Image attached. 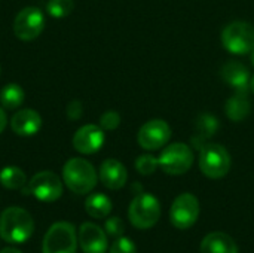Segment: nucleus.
Segmentation results:
<instances>
[{"instance_id": "nucleus-15", "label": "nucleus", "mask_w": 254, "mask_h": 253, "mask_svg": "<svg viewBox=\"0 0 254 253\" xmlns=\"http://www.w3.org/2000/svg\"><path fill=\"white\" fill-rule=\"evenodd\" d=\"M127 179H128V171L121 161L113 158L103 161L100 167V180L106 188L113 191L121 189L125 186Z\"/></svg>"}, {"instance_id": "nucleus-12", "label": "nucleus", "mask_w": 254, "mask_h": 253, "mask_svg": "<svg viewBox=\"0 0 254 253\" xmlns=\"http://www.w3.org/2000/svg\"><path fill=\"white\" fill-rule=\"evenodd\" d=\"M106 136L100 125L86 124L80 127L73 136V148L83 155H91L98 152L104 145Z\"/></svg>"}, {"instance_id": "nucleus-28", "label": "nucleus", "mask_w": 254, "mask_h": 253, "mask_svg": "<svg viewBox=\"0 0 254 253\" xmlns=\"http://www.w3.org/2000/svg\"><path fill=\"white\" fill-rule=\"evenodd\" d=\"M83 113V109H82V103L77 101V100H73L68 106H67V116L71 119V121H77Z\"/></svg>"}, {"instance_id": "nucleus-11", "label": "nucleus", "mask_w": 254, "mask_h": 253, "mask_svg": "<svg viewBox=\"0 0 254 253\" xmlns=\"http://www.w3.org/2000/svg\"><path fill=\"white\" fill-rule=\"evenodd\" d=\"M28 191L43 203H54L63 195V182L52 171H40L34 174L28 183Z\"/></svg>"}, {"instance_id": "nucleus-24", "label": "nucleus", "mask_w": 254, "mask_h": 253, "mask_svg": "<svg viewBox=\"0 0 254 253\" xmlns=\"http://www.w3.org/2000/svg\"><path fill=\"white\" fill-rule=\"evenodd\" d=\"M134 166H135V170H137L140 174H143V176H150V174H153V173L158 170V167H159V160H158L155 155L143 154V155H140V157L135 160Z\"/></svg>"}, {"instance_id": "nucleus-16", "label": "nucleus", "mask_w": 254, "mask_h": 253, "mask_svg": "<svg viewBox=\"0 0 254 253\" xmlns=\"http://www.w3.org/2000/svg\"><path fill=\"white\" fill-rule=\"evenodd\" d=\"M40 127H42V118L33 109L18 110L10 119V128L18 136H24V137L34 136L36 133H39Z\"/></svg>"}, {"instance_id": "nucleus-7", "label": "nucleus", "mask_w": 254, "mask_h": 253, "mask_svg": "<svg viewBox=\"0 0 254 253\" xmlns=\"http://www.w3.org/2000/svg\"><path fill=\"white\" fill-rule=\"evenodd\" d=\"M159 167L164 173L171 176H180L190 170L193 164V151L186 143L167 145L159 155Z\"/></svg>"}, {"instance_id": "nucleus-27", "label": "nucleus", "mask_w": 254, "mask_h": 253, "mask_svg": "<svg viewBox=\"0 0 254 253\" xmlns=\"http://www.w3.org/2000/svg\"><path fill=\"white\" fill-rule=\"evenodd\" d=\"M109 253H137V248L134 242L128 237H118L112 245Z\"/></svg>"}, {"instance_id": "nucleus-19", "label": "nucleus", "mask_w": 254, "mask_h": 253, "mask_svg": "<svg viewBox=\"0 0 254 253\" xmlns=\"http://www.w3.org/2000/svg\"><path fill=\"white\" fill-rule=\"evenodd\" d=\"M219 127H220V124L216 119V116H213L210 113L199 115L196 119V124H195V136L192 137V146L196 149H201L207 143V140L216 134Z\"/></svg>"}, {"instance_id": "nucleus-2", "label": "nucleus", "mask_w": 254, "mask_h": 253, "mask_svg": "<svg viewBox=\"0 0 254 253\" xmlns=\"http://www.w3.org/2000/svg\"><path fill=\"white\" fill-rule=\"evenodd\" d=\"M63 180L71 192L85 195L95 188L98 177L89 161L83 158H71L63 169Z\"/></svg>"}, {"instance_id": "nucleus-22", "label": "nucleus", "mask_w": 254, "mask_h": 253, "mask_svg": "<svg viewBox=\"0 0 254 253\" xmlns=\"http://www.w3.org/2000/svg\"><path fill=\"white\" fill-rule=\"evenodd\" d=\"M24 101V89L18 84H7L0 91V103L4 109H18Z\"/></svg>"}, {"instance_id": "nucleus-8", "label": "nucleus", "mask_w": 254, "mask_h": 253, "mask_svg": "<svg viewBox=\"0 0 254 253\" xmlns=\"http://www.w3.org/2000/svg\"><path fill=\"white\" fill-rule=\"evenodd\" d=\"M199 218V201L190 192L180 194L171 204L170 219L179 230H189Z\"/></svg>"}, {"instance_id": "nucleus-23", "label": "nucleus", "mask_w": 254, "mask_h": 253, "mask_svg": "<svg viewBox=\"0 0 254 253\" xmlns=\"http://www.w3.org/2000/svg\"><path fill=\"white\" fill-rule=\"evenodd\" d=\"M73 0H49L46 4V12L54 18H64L73 12Z\"/></svg>"}, {"instance_id": "nucleus-1", "label": "nucleus", "mask_w": 254, "mask_h": 253, "mask_svg": "<svg viewBox=\"0 0 254 253\" xmlns=\"http://www.w3.org/2000/svg\"><path fill=\"white\" fill-rule=\"evenodd\" d=\"M34 233L31 215L21 207H7L0 215V237L6 243H25Z\"/></svg>"}, {"instance_id": "nucleus-25", "label": "nucleus", "mask_w": 254, "mask_h": 253, "mask_svg": "<svg viewBox=\"0 0 254 253\" xmlns=\"http://www.w3.org/2000/svg\"><path fill=\"white\" fill-rule=\"evenodd\" d=\"M121 125V115L115 110H107L100 118V127L104 131H113Z\"/></svg>"}, {"instance_id": "nucleus-10", "label": "nucleus", "mask_w": 254, "mask_h": 253, "mask_svg": "<svg viewBox=\"0 0 254 253\" xmlns=\"http://www.w3.org/2000/svg\"><path fill=\"white\" fill-rule=\"evenodd\" d=\"M171 139V127L164 119H150L141 125L137 134L138 145L146 151H158L168 145Z\"/></svg>"}, {"instance_id": "nucleus-17", "label": "nucleus", "mask_w": 254, "mask_h": 253, "mask_svg": "<svg viewBox=\"0 0 254 253\" xmlns=\"http://www.w3.org/2000/svg\"><path fill=\"white\" fill-rule=\"evenodd\" d=\"M201 253H238V246L226 233L214 231L202 239Z\"/></svg>"}, {"instance_id": "nucleus-32", "label": "nucleus", "mask_w": 254, "mask_h": 253, "mask_svg": "<svg viewBox=\"0 0 254 253\" xmlns=\"http://www.w3.org/2000/svg\"><path fill=\"white\" fill-rule=\"evenodd\" d=\"M252 64H253V66H254V51H253V52H252Z\"/></svg>"}, {"instance_id": "nucleus-20", "label": "nucleus", "mask_w": 254, "mask_h": 253, "mask_svg": "<svg viewBox=\"0 0 254 253\" xmlns=\"http://www.w3.org/2000/svg\"><path fill=\"white\" fill-rule=\"evenodd\" d=\"M112 207H113V204H112L110 198L104 194H100V192L89 195L85 201V210L94 219L107 218L112 212Z\"/></svg>"}, {"instance_id": "nucleus-3", "label": "nucleus", "mask_w": 254, "mask_h": 253, "mask_svg": "<svg viewBox=\"0 0 254 253\" xmlns=\"http://www.w3.org/2000/svg\"><path fill=\"white\" fill-rule=\"evenodd\" d=\"M231 155L219 143H205L199 149V170L208 179H222L231 170Z\"/></svg>"}, {"instance_id": "nucleus-21", "label": "nucleus", "mask_w": 254, "mask_h": 253, "mask_svg": "<svg viewBox=\"0 0 254 253\" xmlns=\"http://www.w3.org/2000/svg\"><path fill=\"white\" fill-rule=\"evenodd\" d=\"M0 183L6 189H22L27 183L25 173L15 166H7L0 171Z\"/></svg>"}, {"instance_id": "nucleus-9", "label": "nucleus", "mask_w": 254, "mask_h": 253, "mask_svg": "<svg viewBox=\"0 0 254 253\" xmlns=\"http://www.w3.org/2000/svg\"><path fill=\"white\" fill-rule=\"evenodd\" d=\"M45 28V15L39 7L28 6L18 12L13 21V33L19 40H34Z\"/></svg>"}, {"instance_id": "nucleus-13", "label": "nucleus", "mask_w": 254, "mask_h": 253, "mask_svg": "<svg viewBox=\"0 0 254 253\" xmlns=\"http://www.w3.org/2000/svg\"><path fill=\"white\" fill-rule=\"evenodd\" d=\"M77 242L83 253H106L109 248L106 233L92 222H85L80 225Z\"/></svg>"}, {"instance_id": "nucleus-4", "label": "nucleus", "mask_w": 254, "mask_h": 253, "mask_svg": "<svg viewBox=\"0 0 254 253\" xmlns=\"http://www.w3.org/2000/svg\"><path fill=\"white\" fill-rule=\"evenodd\" d=\"M128 218L131 225L138 230H149L155 227L161 218V204L158 198L147 192L137 194L129 204Z\"/></svg>"}, {"instance_id": "nucleus-18", "label": "nucleus", "mask_w": 254, "mask_h": 253, "mask_svg": "<svg viewBox=\"0 0 254 253\" xmlns=\"http://www.w3.org/2000/svg\"><path fill=\"white\" fill-rule=\"evenodd\" d=\"M252 110V103L249 98V91H235L232 97L226 100L225 113L232 122L244 121Z\"/></svg>"}, {"instance_id": "nucleus-5", "label": "nucleus", "mask_w": 254, "mask_h": 253, "mask_svg": "<svg viewBox=\"0 0 254 253\" xmlns=\"http://www.w3.org/2000/svg\"><path fill=\"white\" fill-rule=\"evenodd\" d=\"M222 45L234 55H246L254 51V27L246 21H232L222 30Z\"/></svg>"}, {"instance_id": "nucleus-26", "label": "nucleus", "mask_w": 254, "mask_h": 253, "mask_svg": "<svg viewBox=\"0 0 254 253\" xmlns=\"http://www.w3.org/2000/svg\"><path fill=\"white\" fill-rule=\"evenodd\" d=\"M104 230H106V234L110 236V237H122L124 233H125V225H124V221L118 216H113V218H109L104 224Z\"/></svg>"}, {"instance_id": "nucleus-6", "label": "nucleus", "mask_w": 254, "mask_h": 253, "mask_svg": "<svg viewBox=\"0 0 254 253\" xmlns=\"http://www.w3.org/2000/svg\"><path fill=\"white\" fill-rule=\"evenodd\" d=\"M77 233L73 224L60 221L49 227L43 237L42 253H76Z\"/></svg>"}, {"instance_id": "nucleus-31", "label": "nucleus", "mask_w": 254, "mask_h": 253, "mask_svg": "<svg viewBox=\"0 0 254 253\" xmlns=\"http://www.w3.org/2000/svg\"><path fill=\"white\" fill-rule=\"evenodd\" d=\"M250 89L253 91V94H254V76L250 79Z\"/></svg>"}, {"instance_id": "nucleus-30", "label": "nucleus", "mask_w": 254, "mask_h": 253, "mask_svg": "<svg viewBox=\"0 0 254 253\" xmlns=\"http://www.w3.org/2000/svg\"><path fill=\"white\" fill-rule=\"evenodd\" d=\"M0 253H22L21 251H18L16 248H4V249H1Z\"/></svg>"}, {"instance_id": "nucleus-29", "label": "nucleus", "mask_w": 254, "mask_h": 253, "mask_svg": "<svg viewBox=\"0 0 254 253\" xmlns=\"http://www.w3.org/2000/svg\"><path fill=\"white\" fill-rule=\"evenodd\" d=\"M6 124H7V116H6V112L0 107V134L3 133V130L6 128Z\"/></svg>"}, {"instance_id": "nucleus-14", "label": "nucleus", "mask_w": 254, "mask_h": 253, "mask_svg": "<svg viewBox=\"0 0 254 253\" xmlns=\"http://www.w3.org/2000/svg\"><path fill=\"white\" fill-rule=\"evenodd\" d=\"M220 76L223 82L229 86H232L235 91H249L250 89V70L246 64L229 60L226 61L220 69Z\"/></svg>"}]
</instances>
